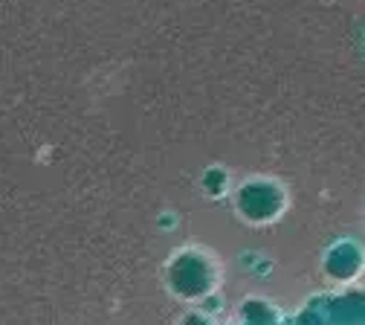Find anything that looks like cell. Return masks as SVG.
<instances>
[{
  "label": "cell",
  "mask_w": 365,
  "mask_h": 325,
  "mask_svg": "<svg viewBox=\"0 0 365 325\" xmlns=\"http://www.w3.org/2000/svg\"><path fill=\"white\" fill-rule=\"evenodd\" d=\"M359 267H362V253H359V247H354V244H339V247L331 253V259H328V270H331L336 279H351Z\"/></svg>",
  "instance_id": "1"
},
{
  "label": "cell",
  "mask_w": 365,
  "mask_h": 325,
  "mask_svg": "<svg viewBox=\"0 0 365 325\" xmlns=\"http://www.w3.org/2000/svg\"><path fill=\"white\" fill-rule=\"evenodd\" d=\"M334 325H365V296L351 294L345 299H336V308H331Z\"/></svg>",
  "instance_id": "2"
},
{
  "label": "cell",
  "mask_w": 365,
  "mask_h": 325,
  "mask_svg": "<svg viewBox=\"0 0 365 325\" xmlns=\"http://www.w3.org/2000/svg\"><path fill=\"white\" fill-rule=\"evenodd\" d=\"M177 282H182V285H177L180 291H186V294H195V291H200V285L206 282V273L203 270H189V261H182L180 264V270H177Z\"/></svg>",
  "instance_id": "3"
}]
</instances>
